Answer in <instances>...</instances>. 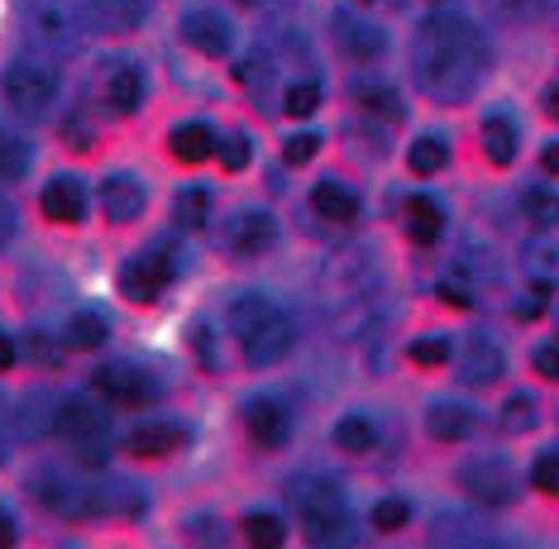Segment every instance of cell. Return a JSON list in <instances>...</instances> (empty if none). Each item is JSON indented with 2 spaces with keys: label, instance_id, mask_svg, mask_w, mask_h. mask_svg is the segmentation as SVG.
Segmentation results:
<instances>
[{
  "label": "cell",
  "instance_id": "1",
  "mask_svg": "<svg viewBox=\"0 0 559 549\" xmlns=\"http://www.w3.org/2000/svg\"><path fill=\"white\" fill-rule=\"evenodd\" d=\"M412 68L430 100H468L488 72V38L464 15H430L416 34Z\"/></svg>",
  "mask_w": 559,
  "mask_h": 549
},
{
  "label": "cell",
  "instance_id": "2",
  "mask_svg": "<svg viewBox=\"0 0 559 549\" xmlns=\"http://www.w3.org/2000/svg\"><path fill=\"white\" fill-rule=\"evenodd\" d=\"M225 325H230V335L239 339L249 368H269L277 359H287L292 339H297L292 315L273 297H263V291H245V297H235L230 311H225Z\"/></svg>",
  "mask_w": 559,
  "mask_h": 549
},
{
  "label": "cell",
  "instance_id": "3",
  "mask_svg": "<svg viewBox=\"0 0 559 549\" xmlns=\"http://www.w3.org/2000/svg\"><path fill=\"white\" fill-rule=\"evenodd\" d=\"M96 0H24V29L48 53H72L96 34Z\"/></svg>",
  "mask_w": 559,
  "mask_h": 549
},
{
  "label": "cell",
  "instance_id": "4",
  "mask_svg": "<svg viewBox=\"0 0 559 549\" xmlns=\"http://www.w3.org/2000/svg\"><path fill=\"white\" fill-rule=\"evenodd\" d=\"M292 512L301 516L311 545H345L349 540V502L340 492V482H330L325 474H307L292 482Z\"/></svg>",
  "mask_w": 559,
  "mask_h": 549
},
{
  "label": "cell",
  "instance_id": "5",
  "mask_svg": "<svg viewBox=\"0 0 559 549\" xmlns=\"http://www.w3.org/2000/svg\"><path fill=\"white\" fill-rule=\"evenodd\" d=\"M53 426H58L62 440L78 444L82 464L96 468L100 458H106V430H110V420H106V406H100V402H92V397H68V402H58Z\"/></svg>",
  "mask_w": 559,
  "mask_h": 549
},
{
  "label": "cell",
  "instance_id": "6",
  "mask_svg": "<svg viewBox=\"0 0 559 549\" xmlns=\"http://www.w3.org/2000/svg\"><path fill=\"white\" fill-rule=\"evenodd\" d=\"M5 106L24 115V120H39V115L53 110V100H58V76L44 68V62H10L5 68Z\"/></svg>",
  "mask_w": 559,
  "mask_h": 549
},
{
  "label": "cell",
  "instance_id": "7",
  "mask_svg": "<svg viewBox=\"0 0 559 549\" xmlns=\"http://www.w3.org/2000/svg\"><path fill=\"white\" fill-rule=\"evenodd\" d=\"M378 291V267L368 263V249H349L325 267V306L345 311V306H364Z\"/></svg>",
  "mask_w": 559,
  "mask_h": 549
},
{
  "label": "cell",
  "instance_id": "8",
  "mask_svg": "<svg viewBox=\"0 0 559 549\" xmlns=\"http://www.w3.org/2000/svg\"><path fill=\"white\" fill-rule=\"evenodd\" d=\"M460 488L483 506H512L516 502V474L498 454H474L460 464Z\"/></svg>",
  "mask_w": 559,
  "mask_h": 549
},
{
  "label": "cell",
  "instance_id": "9",
  "mask_svg": "<svg viewBox=\"0 0 559 549\" xmlns=\"http://www.w3.org/2000/svg\"><path fill=\"white\" fill-rule=\"evenodd\" d=\"M168 283H173V253H168V249L134 253V259L120 267V287H124V297L139 301V306L158 301Z\"/></svg>",
  "mask_w": 559,
  "mask_h": 549
},
{
  "label": "cell",
  "instance_id": "10",
  "mask_svg": "<svg viewBox=\"0 0 559 549\" xmlns=\"http://www.w3.org/2000/svg\"><path fill=\"white\" fill-rule=\"evenodd\" d=\"M96 392L100 397H110L116 406H148L158 397V378L148 373V368H139V363H106L96 373Z\"/></svg>",
  "mask_w": 559,
  "mask_h": 549
},
{
  "label": "cell",
  "instance_id": "11",
  "mask_svg": "<svg viewBox=\"0 0 559 549\" xmlns=\"http://www.w3.org/2000/svg\"><path fill=\"white\" fill-rule=\"evenodd\" d=\"M182 38L201 58H230L235 53V24L221 10H187L182 15Z\"/></svg>",
  "mask_w": 559,
  "mask_h": 549
},
{
  "label": "cell",
  "instance_id": "12",
  "mask_svg": "<svg viewBox=\"0 0 559 549\" xmlns=\"http://www.w3.org/2000/svg\"><path fill=\"white\" fill-rule=\"evenodd\" d=\"M454 368H460V382H464V387H488L492 378H502V349H498V339L483 335V330L464 335Z\"/></svg>",
  "mask_w": 559,
  "mask_h": 549
},
{
  "label": "cell",
  "instance_id": "13",
  "mask_svg": "<svg viewBox=\"0 0 559 549\" xmlns=\"http://www.w3.org/2000/svg\"><path fill=\"white\" fill-rule=\"evenodd\" d=\"M245 430H249L253 444L277 450V444H287V435H292V416L277 397H249L245 402Z\"/></svg>",
  "mask_w": 559,
  "mask_h": 549
},
{
  "label": "cell",
  "instance_id": "14",
  "mask_svg": "<svg viewBox=\"0 0 559 549\" xmlns=\"http://www.w3.org/2000/svg\"><path fill=\"white\" fill-rule=\"evenodd\" d=\"M144 206H148V191L134 172H110L106 182H100V211H106V220L130 225L144 215Z\"/></svg>",
  "mask_w": 559,
  "mask_h": 549
},
{
  "label": "cell",
  "instance_id": "15",
  "mask_svg": "<svg viewBox=\"0 0 559 549\" xmlns=\"http://www.w3.org/2000/svg\"><path fill=\"white\" fill-rule=\"evenodd\" d=\"M277 239V220L269 211H239L230 225H225V244H230L235 253H269Z\"/></svg>",
  "mask_w": 559,
  "mask_h": 549
},
{
  "label": "cell",
  "instance_id": "16",
  "mask_svg": "<svg viewBox=\"0 0 559 549\" xmlns=\"http://www.w3.org/2000/svg\"><path fill=\"white\" fill-rule=\"evenodd\" d=\"M106 106L116 115H134L144 106V68H139V62L120 58L106 68Z\"/></svg>",
  "mask_w": 559,
  "mask_h": 549
},
{
  "label": "cell",
  "instance_id": "17",
  "mask_svg": "<svg viewBox=\"0 0 559 549\" xmlns=\"http://www.w3.org/2000/svg\"><path fill=\"white\" fill-rule=\"evenodd\" d=\"M335 38H340V48H345L349 58H378L388 48V34L378 29V24H368L359 15H349V10H340L335 15Z\"/></svg>",
  "mask_w": 559,
  "mask_h": 549
},
{
  "label": "cell",
  "instance_id": "18",
  "mask_svg": "<svg viewBox=\"0 0 559 549\" xmlns=\"http://www.w3.org/2000/svg\"><path fill=\"white\" fill-rule=\"evenodd\" d=\"M44 215L48 220H58V225H82V215H86V191L78 177H53V182L44 187Z\"/></svg>",
  "mask_w": 559,
  "mask_h": 549
},
{
  "label": "cell",
  "instance_id": "19",
  "mask_svg": "<svg viewBox=\"0 0 559 549\" xmlns=\"http://www.w3.org/2000/svg\"><path fill=\"white\" fill-rule=\"evenodd\" d=\"M187 444V430L182 426H168V420H148V426H139L124 435V450L134 458H163L173 450H182Z\"/></svg>",
  "mask_w": 559,
  "mask_h": 549
},
{
  "label": "cell",
  "instance_id": "20",
  "mask_svg": "<svg viewBox=\"0 0 559 549\" xmlns=\"http://www.w3.org/2000/svg\"><path fill=\"white\" fill-rule=\"evenodd\" d=\"M168 148H173L177 163H206L211 153L221 148V139H215V130L206 120H187V124H177V130H173Z\"/></svg>",
  "mask_w": 559,
  "mask_h": 549
},
{
  "label": "cell",
  "instance_id": "21",
  "mask_svg": "<svg viewBox=\"0 0 559 549\" xmlns=\"http://www.w3.org/2000/svg\"><path fill=\"white\" fill-rule=\"evenodd\" d=\"M311 211L321 215V220H330V225H349L354 215H359V196H354L349 187H340V182H321L311 191Z\"/></svg>",
  "mask_w": 559,
  "mask_h": 549
},
{
  "label": "cell",
  "instance_id": "22",
  "mask_svg": "<svg viewBox=\"0 0 559 549\" xmlns=\"http://www.w3.org/2000/svg\"><path fill=\"white\" fill-rule=\"evenodd\" d=\"M426 430L436 440H444V444H454V440H464L468 430H474V411L468 406H460V402H436L426 411Z\"/></svg>",
  "mask_w": 559,
  "mask_h": 549
},
{
  "label": "cell",
  "instance_id": "23",
  "mask_svg": "<svg viewBox=\"0 0 559 549\" xmlns=\"http://www.w3.org/2000/svg\"><path fill=\"white\" fill-rule=\"evenodd\" d=\"M444 229V211L436 206L430 196H412L406 201V235L416 239V244H436Z\"/></svg>",
  "mask_w": 559,
  "mask_h": 549
},
{
  "label": "cell",
  "instance_id": "24",
  "mask_svg": "<svg viewBox=\"0 0 559 549\" xmlns=\"http://www.w3.org/2000/svg\"><path fill=\"white\" fill-rule=\"evenodd\" d=\"M335 444L345 454H373L378 450V426L368 416H345L335 426Z\"/></svg>",
  "mask_w": 559,
  "mask_h": 549
},
{
  "label": "cell",
  "instance_id": "25",
  "mask_svg": "<svg viewBox=\"0 0 559 549\" xmlns=\"http://www.w3.org/2000/svg\"><path fill=\"white\" fill-rule=\"evenodd\" d=\"M483 158L507 168L516 158V124L512 120H488L483 124Z\"/></svg>",
  "mask_w": 559,
  "mask_h": 549
},
{
  "label": "cell",
  "instance_id": "26",
  "mask_svg": "<svg viewBox=\"0 0 559 549\" xmlns=\"http://www.w3.org/2000/svg\"><path fill=\"white\" fill-rule=\"evenodd\" d=\"M106 339H110L106 315H96V311H78V315L68 321V344H72V349H100Z\"/></svg>",
  "mask_w": 559,
  "mask_h": 549
},
{
  "label": "cell",
  "instance_id": "27",
  "mask_svg": "<svg viewBox=\"0 0 559 549\" xmlns=\"http://www.w3.org/2000/svg\"><path fill=\"white\" fill-rule=\"evenodd\" d=\"M444 163H450V148H444V139H436V134L416 139V144L406 148V168H412L416 177H430V172H440Z\"/></svg>",
  "mask_w": 559,
  "mask_h": 549
},
{
  "label": "cell",
  "instance_id": "28",
  "mask_svg": "<svg viewBox=\"0 0 559 549\" xmlns=\"http://www.w3.org/2000/svg\"><path fill=\"white\" fill-rule=\"evenodd\" d=\"M354 96H359V106H364L368 115H388V120H402V100H397V92H392V86H383V82H359V86H354Z\"/></svg>",
  "mask_w": 559,
  "mask_h": 549
},
{
  "label": "cell",
  "instance_id": "29",
  "mask_svg": "<svg viewBox=\"0 0 559 549\" xmlns=\"http://www.w3.org/2000/svg\"><path fill=\"white\" fill-rule=\"evenodd\" d=\"M24 172H29V144L0 130V182H20Z\"/></svg>",
  "mask_w": 559,
  "mask_h": 549
},
{
  "label": "cell",
  "instance_id": "30",
  "mask_svg": "<svg viewBox=\"0 0 559 549\" xmlns=\"http://www.w3.org/2000/svg\"><path fill=\"white\" fill-rule=\"evenodd\" d=\"M206 211H211V201H206V191H201V187L177 191V201H173V220L182 225V229H201V225H206Z\"/></svg>",
  "mask_w": 559,
  "mask_h": 549
},
{
  "label": "cell",
  "instance_id": "31",
  "mask_svg": "<svg viewBox=\"0 0 559 549\" xmlns=\"http://www.w3.org/2000/svg\"><path fill=\"white\" fill-rule=\"evenodd\" d=\"M239 530H245L249 545H283L287 540L283 516H273V512H249L245 521H239Z\"/></svg>",
  "mask_w": 559,
  "mask_h": 549
},
{
  "label": "cell",
  "instance_id": "32",
  "mask_svg": "<svg viewBox=\"0 0 559 549\" xmlns=\"http://www.w3.org/2000/svg\"><path fill=\"white\" fill-rule=\"evenodd\" d=\"M321 110V82H297L287 86L283 96V115H292V120H307V115Z\"/></svg>",
  "mask_w": 559,
  "mask_h": 549
},
{
  "label": "cell",
  "instance_id": "33",
  "mask_svg": "<svg viewBox=\"0 0 559 549\" xmlns=\"http://www.w3.org/2000/svg\"><path fill=\"white\" fill-rule=\"evenodd\" d=\"M406 359H412L416 368H440V363L454 359V344L444 335H426V339H416L412 349H406Z\"/></svg>",
  "mask_w": 559,
  "mask_h": 549
},
{
  "label": "cell",
  "instance_id": "34",
  "mask_svg": "<svg viewBox=\"0 0 559 549\" xmlns=\"http://www.w3.org/2000/svg\"><path fill=\"white\" fill-rule=\"evenodd\" d=\"M536 426V402L531 397H512L502 406V430L507 435H521V430H531Z\"/></svg>",
  "mask_w": 559,
  "mask_h": 549
},
{
  "label": "cell",
  "instance_id": "35",
  "mask_svg": "<svg viewBox=\"0 0 559 549\" xmlns=\"http://www.w3.org/2000/svg\"><path fill=\"white\" fill-rule=\"evenodd\" d=\"M215 158H221L225 172H245L249 168V134H230L221 148H215Z\"/></svg>",
  "mask_w": 559,
  "mask_h": 549
},
{
  "label": "cell",
  "instance_id": "36",
  "mask_svg": "<svg viewBox=\"0 0 559 549\" xmlns=\"http://www.w3.org/2000/svg\"><path fill=\"white\" fill-rule=\"evenodd\" d=\"M406 521H412V506L397 502V497H388V502L373 506V526H378V530H402Z\"/></svg>",
  "mask_w": 559,
  "mask_h": 549
},
{
  "label": "cell",
  "instance_id": "37",
  "mask_svg": "<svg viewBox=\"0 0 559 549\" xmlns=\"http://www.w3.org/2000/svg\"><path fill=\"white\" fill-rule=\"evenodd\" d=\"M316 148H321V134H292L287 144H283V163H292V168H301V163H311L316 158Z\"/></svg>",
  "mask_w": 559,
  "mask_h": 549
},
{
  "label": "cell",
  "instance_id": "38",
  "mask_svg": "<svg viewBox=\"0 0 559 549\" xmlns=\"http://www.w3.org/2000/svg\"><path fill=\"white\" fill-rule=\"evenodd\" d=\"M531 482H536V492L559 497V454L555 450L536 458V468H531Z\"/></svg>",
  "mask_w": 559,
  "mask_h": 549
},
{
  "label": "cell",
  "instance_id": "39",
  "mask_svg": "<svg viewBox=\"0 0 559 549\" xmlns=\"http://www.w3.org/2000/svg\"><path fill=\"white\" fill-rule=\"evenodd\" d=\"M531 368H536L540 378H559V344H540V349L531 354Z\"/></svg>",
  "mask_w": 559,
  "mask_h": 549
},
{
  "label": "cell",
  "instance_id": "40",
  "mask_svg": "<svg viewBox=\"0 0 559 549\" xmlns=\"http://www.w3.org/2000/svg\"><path fill=\"white\" fill-rule=\"evenodd\" d=\"M526 206H531V220L536 225H555L559 220V201H550V196H536V191H531Z\"/></svg>",
  "mask_w": 559,
  "mask_h": 549
},
{
  "label": "cell",
  "instance_id": "41",
  "mask_svg": "<svg viewBox=\"0 0 559 549\" xmlns=\"http://www.w3.org/2000/svg\"><path fill=\"white\" fill-rule=\"evenodd\" d=\"M20 235V215H15V206H10L5 196H0V249H10V239Z\"/></svg>",
  "mask_w": 559,
  "mask_h": 549
},
{
  "label": "cell",
  "instance_id": "42",
  "mask_svg": "<svg viewBox=\"0 0 559 549\" xmlns=\"http://www.w3.org/2000/svg\"><path fill=\"white\" fill-rule=\"evenodd\" d=\"M440 301H444V306H454V311H468V306H474L468 287H454V283H440Z\"/></svg>",
  "mask_w": 559,
  "mask_h": 549
},
{
  "label": "cell",
  "instance_id": "43",
  "mask_svg": "<svg viewBox=\"0 0 559 549\" xmlns=\"http://www.w3.org/2000/svg\"><path fill=\"white\" fill-rule=\"evenodd\" d=\"M531 5H536V0H492V10H502V15H526Z\"/></svg>",
  "mask_w": 559,
  "mask_h": 549
},
{
  "label": "cell",
  "instance_id": "44",
  "mask_svg": "<svg viewBox=\"0 0 559 549\" xmlns=\"http://www.w3.org/2000/svg\"><path fill=\"white\" fill-rule=\"evenodd\" d=\"M540 168L550 172V177H559V139H555V144H545V153H540Z\"/></svg>",
  "mask_w": 559,
  "mask_h": 549
},
{
  "label": "cell",
  "instance_id": "45",
  "mask_svg": "<svg viewBox=\"0 0 559 549\" xmlns=\"http://www.w3.org/2000/svg\"><path fill=\"white\" fill-rule=\"evenodd\" d=\"M5 368H15V339L0 335V373H5Z\"/></svg>",
  "mask_w": 559,
  "mask_h": 549
},
{
  "label": "cell",
  "instance_id": "46",
  "mask_svg": "<svg viewBox=\"0 0 559 549\" xmlns=\"http://www.w3.org/2000/svg\"><path fill=\"white\" fill-rule=\"evenodd\" d=\"M0 545H15V516L0 506Z\"/></svg>",
  "mask_w": 559,
  "mask_h": 549
},
{
  "label": "cell",
  "instance_id": "47",
  "mask_svg": "<svg viewBox=\"0 0 559 549\" xmlns=\"http://www.w3.org/2000/svg\"><path fill=\"white\" fill-rule=\"evenodd\" d=\"M540 311H545V301H540V297H531V301H521V306H516L521 321H531V315H540Z\"/></svg>",
  "mask_w": 559,
  "mask_h": 549
},
{
  "label": "cell",
  "instance_id": "48",
  "mask_svg": "<svg viewBox=\"0 0 559 549\" xmlns=\"http://www.w3.org/2000/svg\"><path fill=\"white\" fill-rule=\"evenodd\" d=\"M545 110H550V115H555V120H559V86H555V92H550V96H545Z\"/></svg>",
  "mask_w": 559,
  "mask_h": 549
},
{
  "label": "cell",
  "instance_id": "49",
  "mask_svg": "<svg viewBox=\"0 0 559 549\" xmlns=\"http://www.w3.org/2000/svg\"><path fill=\"white\" fill-rule=\"evenodd\" d=\"M359 5H368V10H378V5H388V10H397L402 0H359Z\"/></svg>",
  "mask_w": 559,
  "mask_h": 549
},
{
  "label": "cell",
  "instance_id": "50",
  "mask_svg": "<svg viewBox=\"0 0 559 549\" xmlns=\"http://www.w3.org/2000/svg\"><path fill=\"white\" fill-rule=\"evenodd\" d=\"M0 464H5V440H0Z\"/></svg>",
  "mask_w": 559,
  "mask_h": 549
},
{
  "label": "cell",
  "instance_id": "51",
  "mask_svg": "<svg viewBox=\"0 0 559 549\" xmlns=\"http://www.w3.org/2000/svg\"><path fill=\"white\" fill-rule=\"evenodd\" d=\"M245 5H259V0H245Z\"/></svg>",
  "mask_w": 559,
  "mask_h": 549
}]
</instances>
